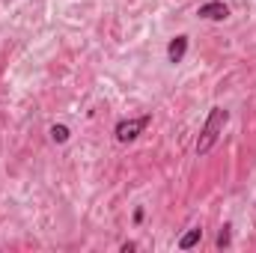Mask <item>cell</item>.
<instances>
[{
    "instance_id": "obj_1",
    "label": "cell",
    "mask_w": 256,
    "mask_h": 253,
    "mask_svg": "<svg viewBox=\"0 0 256 253\" xmlns=\"http://www.w3.org/2000/svg\"><path fill=\"white\" fill-rule=\"evenodd\" d=\"M230 122V110L226 108H212L208 110V116H206V126L200 131V140H196V155L202 158V155H208L214 146H218V140H220V134H224V126Z\"/></svg>"
},
{
    "instance_id": "obj_2",
    "label": "cell",
    "mask_w": 256,
    "mask_h": 253,
    "mask_svg": "<svg viewBox=\"0 0 256 253\" xmlns=\"http://www.w3.org/2000/svg\"><path fill=\"white\" fill-rule=\"evenodd\" d=\"M149 122H152V114H143V116H137V120H122V122H116L114 134H116L120 143H134V140L146 131Z\"/></svg>"
},
{
    "instance_id": "obj_3",
    "label": "cell",
    "mask_w": 256,
    "mask_h": 253,
    "mask_svg": "<svg viewBox=\"0 0 256 253\" xmlns=\"http://www.w3.org/2000/svg\"><path fill=\"white\" fill-rule=\"evenodd\" d=\"M196 15H200L202 21H226V18H230V6H226L224 0H208V3H202V6L196 9Z\"/></svg>"
},
{
    "instance_id": "obj_4",
    "label": "cell",
    "mask_w": 256,
    "mask_h": 253,
    "mask_svg": "<svg viewBox=\"0 0 256 253\" xmlns=\"http://www.w3.org/2000/svg\"><path fill=\"white\" fill-rule=\"evenodd\" d=\"M188 42H191V39H188L185 33H179L176 39H170V45H167V60H170L173 66L185 60V54H188Z\"/></svg>"
},
{
    "instance_id": "obj_5",
    "label": "cell",
    "mask_w": 256,
    "mask_h": 253,
    "mask_svg": "<svg viewBox=\"0 0 256 253\" xmlns=\"http://www.w3.org/2000/svg\"><path fill=\"white\" fill-rule=\"evenodd\" d=\"M200 238H202V230H200V226H191V230L179 238V250H191V248H196Z\"/></svg>"
},
{
    "instance_id": "obj_6",
    "label": "cell",
    "mask_w": 256,
    "mask_h": 253,
    "mask_svg": "<svg viewBox=\"0 0 256 253\" xmlns=\"http://www.w3.org/2000/svg\"><path fill=\"white\" fill-rule=\"evenodd\" d=\"M68 137H72V131L66 126H51V140H54V143H66Z\"/></svg>"
},
{
    "instance_id": "obj_7",
    "label": "cell",
    "mask_w": 256,
    "mask_h": 253,
    "mask_svg": "<svg viewBox=\"0 0 256 253\" xmlns=\"http://www.w3.org/2000/svg\"><path fill=\"white\" fill-rule=\"evenodd\" d=\"M230 230H232L230 224L220 226V232H218V248H230Z\"/></svg>"
},
{
    "instance_id": "obj_8",
    "label": "cell",
    "mask_w": 256,
    "mask_h": 253,
    "mask_svg": "<svg viewBox=\"0 0 256 253\" xmlns=\"http://www.w3.org/2000/svg\"><path fill=\"white\" fill-rule=\"evenodd\" d=\"M120 250H122V253H131V250H137V242H126V244H122Z\"/></svg>"
}]
</instances>
